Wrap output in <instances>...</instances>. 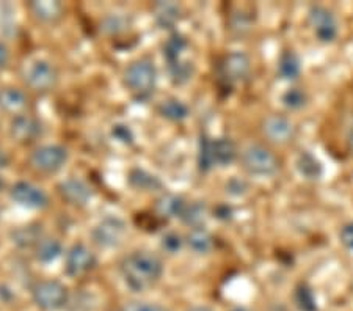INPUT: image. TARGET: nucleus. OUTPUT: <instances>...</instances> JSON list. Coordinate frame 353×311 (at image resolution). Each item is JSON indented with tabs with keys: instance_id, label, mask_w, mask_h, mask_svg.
<instances>
[{
	"instance_id": "1",
	"label": "nucleus",
	"mask_w": 353,
	"mask_h": 311,
	"mask_svg": "<svg viewBox=\"0 0 353 311\" xmlns=\"http://www.w3.org/2000/svg\"><path fill=\"white\" fill-rule=\"evenodd\" d=\"M121 274L130 290L143 292L161 280L163 264L154 253L134 252L121 261Z\"/></svg>"
},
{
	"instance_id": "2",
	"label": "nucleus",
	"mask_w": 353,
	"mask_h": 311,
	"mask_svg": "<svg viewBox=\"0 0 353 311\" xmlns=\"http://www.w3.org/2000/svg\"><path fill=\"white\" fill-rule=\"evenodd\" d=\"M124 85L132 92L139 99H146L154 92L157 71L152 61L141 59L132 61L123 74Z\"/></svg>"
},
{
	"instance_id": "3",
	"label": "nucleus",
	"mask_w": 353,
	"mask_h": 311,
	"mask_svg": "<svg viewBox=\"0 0 353 311\" xmlns=\"http://www.w3.org/2000/svg\"><path fill=\"white\" fill-rule=\"evenodd\" d=\"M242 165L254 177H272L280 168V162L270 150L263 145H250L242 152Z\"/></svg>"
},
{
	"instance_id": "4",
	"label": "nucleus",
	"mask_w": 353,
	"mask_h": 311,
	"mask_svg": "<svg viewBox=\"0 0 353 311\" xmlns=\"http://www.w3.org/2000/svg\"><path fill=\"white\" fill-rule=\"evenodd\" d=\"M33 302L44 311H57L68 303V288L57 280H44L35 285L32 291Z\"/></svg>"
},
{
	"instance_id": "5",
	"label": "nucleus",
	"mask_w": 353,
	"mask_h": 311,
	"mask_svg": "<svg viewBox=\"0 0 353 311\" xmlns=\"http://www.w3.org/2000/svg\"><path fill=\"white\" fill-rule=\"evenodd\" d=\"M68 162V151L61 145H43L30 154V165L41 173H57Z\"/></svg>"
},
{
	"instance_id": "6",
	"label": "nucleus",
	"mask_w": 353,
	"mask_h": 311,
	"mask_svg": "<svg viewBox=\"0 0 353 311\" xmlns=\"http://www.w3.org/2000/svg\"><path fill=\"white\" fill-rule=\"evenodd\" d=\"M128 234V225L119 217H105L94 226L93 239L104 248H115L123 244Z\"/></svg>"
},
{
	"instance_id": "7",
	"label": "nucleus",
	"mask_w": 353,
	"mask_h": 311,
	"mask_svg": "<svg viewBox=\"0 0 353 311\" xmlns=\"http://www.w3.org/2000/svg\"><path fill=\"white\" fill-rule=\"evenodd\" d=\"M250 59L243 52H231L228 54L220 63V81L226 87L243 82L250 76Z\"/></svg>"
},
{
	"instance_id": "8",
	"label": "nucleus",
	"mask_w": 353,
	"mask_h": 311,
	"mask_svg": "<svg viewBox=\"0 0 353 311\" xmlns=\"http://www.w3.org/2000/svg\"><path fill=\"white\" fill-rule=\"evenodd\" d=\"M57 81H59V72L52 63L46 60L32 63L26 72V82L35 92H49L55 87Z\"/></svg>"
},
{
	"instance_id": "9",
	"label": "nucleus",
	"mask_w": 353,
	"mask_h": 311,
	"mask_svg": "<svg viewBox=\"0 0 353 311\" xmlns=\"http://www.w3.org/2000/svg\"><path fill=\"white\" fill-rule=\"evenodd\" d=\"M310 24L316 37L322 43H332L338 37V22L334 14L325 7H312L310 10Z\"/></svg>"
},
{
	"instance_id": "10",
	"label": "nucleus",
	"mask_w": 353,
	"mask_h": 311,
	"mask_svg": "<svg viewBox=\"0 0 353 311\" xmlns=\"http://www.w3.org/2000/svg\"><path fill=\"white\" fill-rule=\"evenodd\" d=\"M10 197L19 206L28 209H43L49 205V198L44 194V190L30 183H26V181L16 183L10 190Z\"/></svg>"
},
{
	"instance_id": "11",
	"label": "nucleus",
	"mask_w": 353,
	"mask_h": 311,
	"mask_svg": "<svg viewBox=\"0 0 353 311\" xmlns=\"http://www.w3.org/2000/svg\"><path fill=\"white\" fill-rule=\"evenodd\" d=\"M96 265L94 253L87 245L76 244L71 247V250L66 254L65 270L70 277H81L90 270H93Z\"/></svg>"
},
{
	"instance_id": "12",
	"label": "nucleus",
	"mask_w": 353,
	"mask_h": 311,
	"mask_svg": "<svg viewBox=\"0 0 353 311\" xmlns=\"http://www.w3.org/2000/svg\"><path fill=\"white\" fill-rule=\"evenodd\" d=\"M10 134L19 143H32L41 137L43 126L39 120L32 115H16L10 124Z\"/></svg>"
},
{
	"instance_id": "13",
	"label": "nucleus",
	"mask_w": 353,
	"mask_h": 311,
	"mask_svg": "<svg viewBox=\"0 0 353 311\" xmlns=\"http://www.w3.org/2000/svg\"><path fill=\"white\" fill-rule=\"evenodd\" d=\"M57 190H59L60 197L72 206H85L91 200V197H93L90 185L77 178L61 181Z\"/></svg>"
},
{
	"instance_id": "14",
	"label": "nucleus",
	"mask_w": 353,
	"mask_h": 311,
	"mask_svg": "<svg viewBox=\"0 0 353 311\" xmlns=\"http://www.w3.org/2000/svg\"><path fill=\"white\" fill-rule=\"evenodd\" d=\"M294 124L290 123L286 117L272 115L265 118L263 124V132L269 140L275 143H286L294 137Z\"/></svg>"
},
{
	"instance_id": "15",
	"label": "nucleus",
	"mask_w": 353,
	"mask_h": 311,
	"mask_svg": "<svg viewBox=\"0 0 353 311\" xmlns=\"http://www.w3.org/2000/svg\"><path fill=\"white\" fill-rule=\"evenodd\" d=\"M210 150H212V161L214 167H228L236 161L237 148L236 143L231 139L221 137L210 140Z\"/></svg>"
},
{
	"instance_id": "16",
	"label": "nucleus",
	"mask_w": 353,
	"mask_h": 311,
	"mask_svg": "<svg viewBox=\"0 0 353 311\" xmlns=\"http://www.w3.org/2000/svg\"><path fill=\"white\" fill-rule=\"evenodd\" d=\"M128 181H129L130 188H134L135 190H141V192H154V190L162 188V183L159 181V178L154 177V174L148 173L143 168L130 170Z\"/></svg>"
},
{
	"instance_id": "17",
	"label": "nucleus",
	"mask_w": 353,
	"mask_h": 311,
	"mask_svg": "<svg viewBox=\"0 0 353 311\" xmlns=\"http://www.w3.org/2000/svg\"><path fill=\"white\" fill-rule=\"evenodd\" d=\"M152 11H154L157 22L163 28L174 27L181 18V7L174 2H157L152 7Z\"/></svg>"
},
{
	"instance_id": "18",
	"label": "nucleus",
	"mask_w": 353,
	"mask_h": 311,
	"mask_svg": "<svg viewBox=\"0 0 353 311\" xmlns=\"http://www.w3.org/2000/svg\"><path fill=\"white\" fill-rule=\"evenodd\" d=\"M27 106V96L18 88L7 87L0 90V109L10 113H18Z\"/></svg>"
},
{
	"instance_id": "19",
	"label": "nucleus",
	"mask_w": 353,
	"mask_h": 311,
	"mask_svg": "<svg viewBox=\"0 0 353 311\" xmlns=\"http://www.w3.org/2000/svg\"><path fill=\"white\" fill-rule=\"evenodd\" d=\"M13 242L16 245L19 247H33V245H38L39 242L43 241V230H41V225H26V226H21L16 231H13Z\"/></svg>"
},
{
	"instance_id": "20",
	"label": "nucleus",
	"mask_w": 353,
	"mask_h": 311,
	"mask_svg": "<svg viewBox=\"0 0 353 311\" xmlns=\"http://www.w3.org/2000/svg\"><path fill=\"white\" fill-rule=\"evenodd\" d=\"M185 205H187V201L184 200V198L176 197V195H165L157 201V205H156L157 216L163 217V219H170V217L181 219Z\"/></svg>"
},
{
	"instance_id": "21",
	"label": "nucleus",
	"mask_w": 353,
	"mask_h": 311,
	"mask_svg": "<svg viewBox=\"0 0 353 311\" xmlns=\"http://www.w3.org/2000/svg\"><path fill=\"white\" fill-rule=\"evenodd\" d=\"M28 7H30L32 13L35 14V18L43 22H54L60 19L65 11L63 5L60 2H48V0H44V2H32Z\"/></svg>"
},
{
	"instance_id": "22",
	"label": "nucleus",
	"mask_w": 353,
	"mask_h": 311,
	"mask_svg": "<svg viewBox=\"0 0 353 311\" xmlns=\"http://www.w3.org/2000/svg\"><path fill=\"white\" fill-rule=\"evenodd\" d=\"M297 170L300 172V174L306 179H311V181H316V179H321L322 173H323V167L322 163L319 162L314 156L311 154V152L305 151L301 152L297 159Z\"/></svg>"
},
{
	"instance_id": "23",
	"label": "nucleus",
	"mask_w": 353,
	"mask_h": 311,
	"mask_svg": "<svg viewBox=\"0 0 353 311\" xmlns=\"http://www.w3.org/2000/svg\"><path fill=\"white\" fill-rule=\"evenodd\" d=\"M278 71H280V76L283 79H288V81L297 79L301 72V63L299 55L292 52V50H286V52L281 55L280 63H278Z\"/></svg>"
},
{
	"instance_id": "24",
	"label": "nucleus",
	"mask_w": 353,
	"mask_h": 311,
	"mask_svg": "<svg viewBox=\"0 0 353 311\" xmlns=\"http://www.w3.org/2000/svg\"><path fill=\"white\" fill-rule=\"evenodd\" d=\"M159 112L163 118H167L170 121H182L189 117V107H187L182 101L170 98L163 101L159 107Z\"/></svg>"
},
{
	"instance_id": "25",
	"label": "nucleus",
	"mask_w": 353,
	"mask_h": 311,
	"mask_svg": "<svg viewBox=\"0 0 353 311\" xmlns=\"http://www.w3.org/2000/svg\"><path fill=\"white\" fill-rule=\"evenodd\" d=\"M187 242H189V247L193 252L196 253H209L214 247V239L206 230L203 228H193L189 236H187Z\"/></svg>"
},
{
	"instance_id": "26",
	"label": "nucleus",
	"mask_w": 353,
	"mask_h": 311,
	"mask_svg": "<svg viewBox=\"0 0 353 311\" xmlns=\"http://www.w3.org/2000/svg\"><path fill=\"white\" fill-rule=\"evenodd\" d=\"M63 253V247L59 239H43L37 245V259L44 264L55 261Z\"/></svg>"
},
{
	"instance_id": "27",
	"label": "nucleus",
	"mask_w": 353,
	"mask_h": 311,
	"mask_svg": "<svg viewBox=\"0 0 353 311\" xmlns=\"http://www.w3.org/2000/svg\"><path fill=\"white\" fill-rule=\"evenodd\" d=\"M204 216H206V206L201 201L195 203H187L184 208V212H182L181 220L187 225H192L198 228L199 223H203Z\"/></svg>"
},
{
	"instance_id": "28",
	"label": "nucleus",
	"mask_w": 353,
	"mask_h": 311,
	"mask_svg": "<svg viewBox=\"0 0 353 311\" xmlns=\"http://www.w3.org/2000/svg\"><path fill=\"white\" fill-rule=\"evenodd\" d=\"M185 48H187V39L182 35L174 33V35L170 38L163 46V55H165V59H167L168 65L178 61L181 54L185 50Z\"/></svg>"
},
{
	"instance_id": "29",
	"label": "nucleus",
	"mask_w": 353,
	"mask_h": 311,
	"mask_svg": "<svg viewBox=\"0 0 353 311\" xmlns=\"http://www.w3.org/2000/svg\"><path fill=\"white\" fill-rule=\"evenodd\" d=\"M295 303L300 311H317V302L314 297V292L310 286L300 285L295 290Z\"/></svg>"
},
{
	"instance_id": "30",
	"label": "nucleus",
	"mask_w": 353,
	"mask_h": 311,
	"mask_svg": "<svg viewBox=\"0 0 353 311\" xmlns=\"http://www.w3.org/2000/svg\"><path fill=\"white\" fill-rule=\"evenodd\" d=\"M129 28V21L123 14H110L102 21L101 30L109 33V35H118V33L126 32Z\"/></svg>"
},
{
	"instance_id": "31",
	"label": "nucleus",
	"mask_w": 353,
	"mask_h": 311,
	"mask_svg": "<svg viewBox=\"0 0 353 311\" xmlns=\"http://www.w3.org/2000/svg\"><path fill=\"white\" fill-rule=\"evenodd\" d=\"M170 76H172V81L178 85L189 82L193 76V65L181 60L170 63Z\"/></svg>"
},
{
	"instance_id": "32",
	"label": "nucleus",
	"mask_w": 353,
	"mask_h": 311,
	"mask_svg": "<svg viewBox=\"0 0 353 311\" xmlns=\"http://www.w3.org/2000/svg\"><path fill=\"white\" fill-rule=\"evenodd\" d=\"M198 165H199V170H201V172H209L210 168H214L212 150H210V139H208L206 135L201 137V141H199Z\"/></svg>"
},
{
	"instance_id": "33",
	"label": "nucleus",
	"mask_w": 353,
	"mask_h": 311,
	"mask_svg": "<svg viewBox=\"0 0 353 311\" xmlns=\"http://www.w3.org/2000/svg\"><path fill=\"white\" fill-rule=\"evenodd\" d=\"M306 99H308V96H306L303 90H300V88H289L283 96L284 106H286L288 109H292V110L301 109V107L306 104Z\"/></svg>"
},
{
	"instance_id": "34",
	"label": "nucleus",
	"mask_w": 353,
	"mask_h": 311,
	"mask_svg": "<svg viewBox=\"0 0 353 311\" xmlns=\"http://www.w3.org/2000/svg\"><path fill=\"white\" fill-rule=\"evenodd\" d=\"M250 28H252V18L247 13H243L241 10L239 13L232 14V19H231V30L236 32L237 35H243V33H247Z\"/></svg>"
},
{
	"instance_id": "35",
	"label": "nucleus",
	"mask_w": 353,
	"mask_h": 311,
	"mask_svg": "<svg viewBox=\"0 0 353 311\" xmlns=\"http://www.w3.org/2000/svg\"><path fill=\"white\" fill-rule=\"evenodd\" d=\"M182 237L176 233H167L162 237V248L168 253H178L182 248Z\"/></svg>"
},
{
	"instance_id": "36",
	"label": "nucleus",
	"mask_w": 353,
	"mask_h": 311,
	"mask_svg": "<svg viewBox=\"0 0 353 311\" xmlns=\"http://www.w3.org/2000/svg\"><path fill=\"white\" fill-rule=\"evenodd\" d=\"M112 135L118 141H121V143H126V145H130L134 141V134L126 124H115L112 129Z\"/></svg>"
},
{
	"instance_id": "37",
	"label": "nucleus",
	"mask_w": 353,
	"mask_h": 311,
	"mask_svg": "<svg viewBox=\"0 0 353 311\" xmlns=\"http://www.w3.org/2000/svg\"><path fill=\"white\" fill-rule=\"evenodd\" d=\"M226 190L232 195H242V194H245V190H247V184H245L243 181L234 178L226 184Z\"/></svg>"
},
{
	"instance_id": "38",
	"label": "nucleus",
	"mask_w": 353,
	"mask_h": 311,
	"mask_svg": "<svg viewBox=\"0 0 353 311\" xmlns=\"http://www.w3.org/2000/svg\"><path fill=\"white\" fill-rule=\"evenodd\" d=\"M341 242L347 247L353 250V222L347 223L343 230H341Z\"/></svg>"
},
{
	"instance_id": "39",
	"label": "nucleus",
	"mask_w": 353,
	"mask_h": 311,
	"mask_svg": "<svg viewBox=\"0 0 353 311\" xmlns=\"http://www.w3.org/2000/svg\"><path fill=\"white\" fill-rule=\"evenodd\" d=\"M130 311H168V310L157 303H140V305H135L134 308H130Z\"/></svg>"
},
{
	"instance_id": "40",
	"label": "nucleus",
	"mask_w": 353,
	"mask_h": 311,
	"mask_svg": "<svg viewBox=\"0 0 353 311\" xmlns=\"http://www.w3.org/2000/svg\"><path fill=\"white\" fill-rule=\"evenodd\" d=\"M232 216V209L228 205H219L215 208V217L220 220H230Z\"/></svg>"
},
{
	"instance_id": "41",
	"label": "nucleus",
	"mask_w": 353,
	"mask_h": 311,
	"mask_svg": "<svg viewBox=\"0 0 353 311\" xmlns=\"http://www.w3.org/2000/svg\"><path fill=\"white\" fill-rule=\"evenodd\" d=\"M8 60H10V52H8V48L5 46L3 43H0V70L5 68L8 65Z\"/></svg>"
},
{
	"instance_id": "42",
	"label": "nucleus",
	"mask_w": 353,
	"mask_h": 311,
	"mask_svg": "<svg viewBox=\"0 0 353 311\" xmlns=\"http://www.w3.org/2000/svg\"><path fill=\"white\" fill-rule=\"evenodd\" d=\"M7 165H8V157L2 150H0V170L5 168Z\"/></svg>"
},
{
	"instance_id": "43",
	"label": "nucleus",
	"mask_w": 353,
	"mask_h": 311,
	"mask_svg": "<svg viewBox=\"0 0 353 311\" xmlns=\"http://www.w3.org/2000/svg\"><path fill=\"white\" fill-rule=\"evenodd\" d=\"M349 146H350V150L353 151V128L350 129V134H349Z\"/></svg>"
},
{
	"instance_id": "44",
	"label": "nucleus",
	"mask_w": 353,
	"mask_h": 311,
	"mask_svg": "<svg viewBox=\"0 0 353 311\" xmlns=\"http://www.w3.org/2000/svg\"><path fill=\"white\" fill-rule=\"evenodd\" d=\"M189 311H212V310L208 307H195V308H190Z\"/></svg>"
},
{
	"instance_id": "45",
	"label": "nucleus",
	"mask_w": 353,
	"mask_h": 311,
	"mask_svg": "<svg viewBox=\"0 0 353 311\" xmlns=\"http://www.w3.org/2000/svg\"><path fill=\"white\" fill-rule=\"evenodd\" d=\"M3 185H5V183H3V179H2V178H0V190H2V189H3Z\"/></svg>"
},
{
	"instance_id": "46",
	"label": "nucleus",
	"mask_w": 353,
	"mask_h": 311,
	"mask_svg": "<svg viewBox=\"0 0 353 311\" xmlns=\"http://www.w3.org/2000/svg\"><path fill=\"white\" fill-rule=\"evenodd\" d=\"M0 216H2V209H0Z\"/></svg>"
}]
</instances>
